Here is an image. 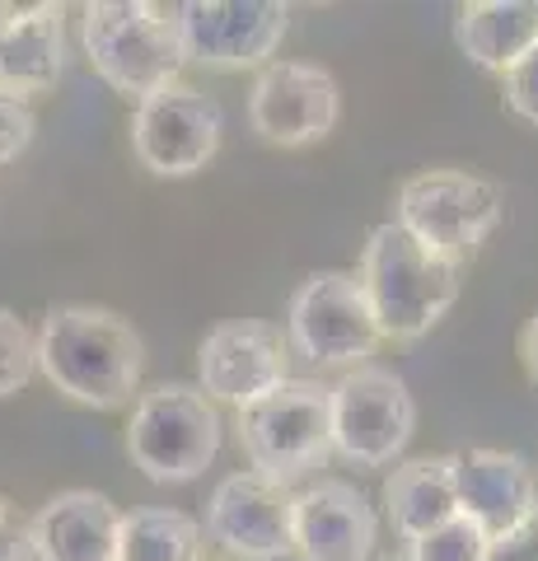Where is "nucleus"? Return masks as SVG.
Returning <instances> with one entry per match:
<instances>
[{"label": "nucleus", "instance_id": "4", "mask_svg": "<svg viewBox=\"0 0 538 561\" xmlns=\"http://www.w3.org/2000/svg\"><path fill=\"white\" fill-rule=\"evenodd\" d=\"M501 220H506V192L468 169L412 173L398 187V206H393V225H403L422 249L459 262V267L488 243V234Z\"/></svg>", "mask_w": 538, "mask_h": 561}, {"label": "nucleus", "instance_id": "19", "mask_svg": "<svg viewBox=\"0 0 538 561\" xmlns=\"http://www.w3.org/2000/svg\"><path fill=\"white\" fill-rule=\"evenodd\" d=\"M455 38L463 57L482 70H506L538 47V5L534 0H473L459 10Z\"/></svg>", "mask_w": 538, "mask_h": 561}, {"label": "nucleus", "instance_id": "2", "mask_svg": "<svg viewBox=\"0 0 538 561\" xmlns=\"http://www.w3.org/2000/svg\"><path fill=\"white\" fill-rule=\"evenodd\" d=\"M356 280H360V290H366V305L375 313L379 337L416 342V337H426V332L449 313V305L459 300L463 267L422 249L403 225L385 220L366 239Z\"/></svg>", "mask_w": 538, "mask_h": 561}, {"label": "nucleus", "instance_id": "15", "mask_svg": "<svg viewBox=\"0 0 538 561\" xmlns=\"http://www.w3.org/2000/svg\"><path fill=\"white\" fill-rule=\"evenodd\" d=\"M459 515H468L488 538H501L538 515L534 468L506 449H468L455 454Z\"/></svg>", "mask_w": 538, "mask_h": 561}, {"label": "nucleus", "instance_id": "9", "mask_svg": "<svg viewBox=\"0 0 538 561\" xmlns=\"http://www.w3.org/2000/svg\"><path fill=\"white\" fill-rule=\"evenodd\" d=\"M225 131V113L211 94L193 84H169V90L136 103L131 117V150L160 179H187L216 160Z\"/></svg>", "mask_w": 538, "mask_h": 561}, {"label": "nucleus", "instance_id": "25", "mask_svg": "<svg viewBox=\"0 0 538 561\" xmlns=\"http://www.w3.org/2000/svg\"><path fill=\"white\" fill-rule=\"evenodd\" d=\"M0 561H33L28 515L10 496H0Z\"/></svg>", "mask_w": 538, "mask_h": 561}, {"label": "nucleus", "instance_id": "14", "mask_svg": "<svg viewBox=\"0 0 538 561\" xmlns=\"http://www.w3.org/2000/svg\"><path fill=\"white\" fill-rule=\"evenodd\" d=\"M375 534V505L352 482L319 478L295 491V552L305 561H370Z\"/></svg>", "mask_w": 538, "mask_h": 561}, {"label": "nucleus", "instance_id": "16", "mask_svg": "<svg viewBox=\"0 0 538 561\" xmlns=\"http://www.w3.org/2000/svg\"><path fill=\"white\" fill-rule=\"evenodd\" d=\"M66 66V10L38 5H0V90L47 94Z\"/></svg>", "mask_w": 538, "mask_h": 561}, {"label": "nucleus", "instance_id": "5", "mask_svg": "<svg viewBox=\"0 0 538 561\" xmlns=\"http://www.w3.org/2000/svg\"><path fill=\"white\" fill-rule=\"evenodd\" d=\"M127 454L150 482H193L220 454V412L197 383H154L136 398Z\"/></svg>", "mask_w": 538, "mask_h": 561}, {"label": "nucleus", "instance_id": "8", "mask_svg": "<svg viewBox=\"0 0 538 561\" xmlns=\"http://www.w3.org/2000/svg\"><path fill=\"white\" fill-rule=\"evenodd\" d=\"M385 342L356 272H314L286 309V346L314 365H370Z\"/></svg>", "mask_w": 538, "mask_h": 561}, {"label": "nucleus", "instance_id": "24", "mask_svg": "<svg viewBox=\"0 0 538 561\" xmlns=\"http://www.w3.org/2000/svg\"><path fill=\"white\" fill-rule=\"evenodd\" d=\"M501 80H506V108L515 117H525L529 127H538V47L525 51Z\"/></svg>", "mask_w": 538, "mask_h": 561}, {"label": "nucleus", "instance_id": "21", "mask_svg": "<svg viewBox=\"0 0 538 561\" xmlns=\"http://www.w3.org/2000/svg\"><path fill=\"white\" fill-rule=\"evenodd\" d=\"M38 370V342L20 313L0 309V398L20 393Z\"/></svg>", "mask_w": 538, "mask_h": 561}, {"label": "nucleus", "instance_id": "26", "mask_svg": "<svg viewBox=\"0 0 538 561\" xmlns=\"http://www.w3.org/2000/svg\"><path fill=\"white\" fill-rule=\"evenodd\" d=\"M482 561H538V515L525 519L511 534L488 538V557Z\"/></svg>", "mask_w": 538, "mask_h": 561}, {"label": "nucleus", "instance_id": "7", "mask_svg": "<svg viewBox=\"0 0 538 561\" xmlns=\"http://www.w3.org/2000/svg\"><path fill=\"white\" fill-rule=\"evenodd\" d=\"M328 421H333V454L356 468H385L412 440L416 402L403 375L385 365H356L352 375L328 383Z\"/></svg>", "mask_w": 538, "mask_h": 561}, {"label": "nucleus", "instance_id": "3", "mask_svg": "<svg viewBox=\"0 0 538 561\" xmlns=\"http://www.w3.org/2000/svg\"><path fill=\"white\" fill-rule=\"evenodd\" d=\"M84 57L113 84L123 99H150L179 84L183 76V43L173 5H150V0H99L84 5Z\"/></svg>", "mask_w": 538, "mask_h": 561}, {"label": "nucleus", "instance_id": "11", "mask_svg": "<svg viewBox=\"0 0 538 561\" xmlns=\"http://www.w3.org/2000/svg\"><path fill=\"white\" fill-rule=\"evenodd\" d=\"M206 534L239 561H282L295 552V491L263 472H230L206 505Z\"/></svg>", "mask_w": 538, "mask_h": 561}, {"label": "nucleus", "instance_id": "10", "mask_svg": "<svg viewBox=\"0 0 538 561\" xmlns=\"http://www.w3.org/2000/svg\"><path fill=\"white\" fill-rule=\"evenodd\" d=\"M173 14L183 57L211 70L267 66L290 28V10L276 0H187Z\"/></svg>", "mask_w": 538, "mask_h": 561}, {"label": "nucleus", "instance_id": "20", "mask_svg": "<svg viewBox=\"0 0 538 561\" xmlns=\"http://www.w3.org/2000/svg\"><path fill=\"white\" fill-rule=\"evenodd\" d=\"M117 561H202V524L183 511H146L123 515Z\"/></svg>", "mask_w": 538, "mask_h": 561}, {"label": "nucleus", "instance_id": "6", "mask_svg": "<svg viewBox=\"0 0 538 561\" xmlns=\"http://www.w3.org/2000/svg\"><path fill=\"white\" fill-rule=\"evenodd\" d=\"M239 449L253 472L290 486L314 472L333 454V421H328V383L286 379L249 408H239Z\"/></svg>", "mask_w": 538, "mask_h": 561}, {"label": "nucleus", "instance_id": "17", "mask_svg": "<svg viewBox=\"0 0 538 561\" xmlns=\"http://www.w3.org/2000/svg\"><path fill=\"white\" fill-rule=\"evenodd\" d=\"M38 561H117L123 511L99 491H61L38 515H28Z\"/></svg>", "mask_w": 538, "mask_h": 561}, {"label": "nucleus", "instance_id": "13", "mask_svg": "<svg viewBox=\"0 0 538 561\" xmlns=\"http://www.w3.org/2000/svg\"><path fill=\"white\" fill-rule=\"evenodd\" d=\"M197 389L211 402H230V408H249L276 383L290 379V346L286 332L263 319H230L206 332L197 351Z\"/></svg>", "mask_w": 538, "mask_h": 561}, {"label": "nucleus", "instance_id": "1", "mask_svg": "<svg viewBox=\"0 0 538 561\" xmlns=\"http://www.w3.org/2000/svg\"><path fill=\"white\" fill-rule=\"evenodd\" d=\"M38 342V370L57 393L84 408L113 412L127 408L146 375V342L123 313L94 305H57L47 309Z\"/></svg>", "mask_w": 538, "mask_h": 561}, {"label": "nucleus", "instance_id": "27", "mask_svg": "<svg viewBox=\"0 0 538 561\" xmlns=\"http://www.w3.org/2000/svg\"><path fill=\"white\" fill-rule=\"evenodd\" d=\"M519 356H525V370H529L534 389H538V309H534V319L525 323V332H519Z\"/></svg>", "mask_w": 538, "mask_h": 561}, {"label": "nucleus", "instance_id": "28", "mask_svg": "<svg viewBox=\"0 0 538 561\" xmlns=\"http://www.w3.org/2000/svg\"><path fill=\"white\" fill-rule=\"evenodd\" d=\"M385 561H412V552L403 548V552H393V557H385Z\"/></svg>", "mask_w": 538, "mask_h": 561}, {"label": "nucleus", "instance_id": "22", "mask_svg": "<svg viewBox=\"0 0 538 561\" xmlns=\"http://www.w3.org/2000/svg\"><path fill=\"white\" fill-rule=\"evenodd\" d=\"M412 561H482L488 557V534L478 529L468 515H455L440 529H431L426 538L408 542Z\"/></svg>", "mask_w": 538, "mask_h": 561}, {"label": "nucleus", "instance_id": "18", "mask_svg": "<svg viewBox=\"0 0 538 561\" xmlns=\"http://www.w3.org/2000/svg\"><path fill=\"white\" fill-rule=\"evenodd\" d=\"M385 515L403 542L426 538L459 515L455 486V454H431V459H408L389 472L385 482Z\"/></svg>", "mask_w": 538, "mask_h": 561}, {"label": "nucleus", "instance_id": "23", "mask_svg": "<svg viewBox=\"0 0 538 561\" xmlns=\"http://www.w3.org/2000/svg\"><path fill=\"white\" fill-rule=\"evenodd\" d=\"M33 127H38V117H33V103L0 90V164L20 160L33 140Z\"/></svg>", "mask_w": 538, "mask_h": 561}, {"label": "nucleus", "instance_id": "12", "mask_svg": "<svg viewBox=\"0 0 538 561\" xmlns=\"http://www.w3.org/2000/svg\"><path fill=\"white\" fill-rule=\"evenodd\" d=\"M342 94L328 66L314 61H267L253 80L249 122L267 146H314L337 127Z\"/></svg>", "mask_w": 538, "mask_h": 561}]
</instances>
